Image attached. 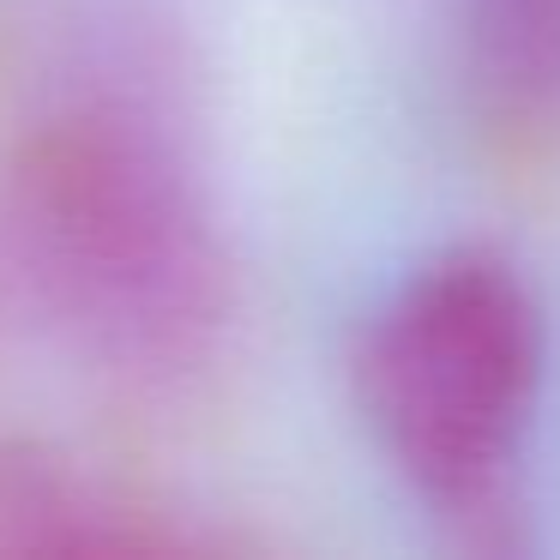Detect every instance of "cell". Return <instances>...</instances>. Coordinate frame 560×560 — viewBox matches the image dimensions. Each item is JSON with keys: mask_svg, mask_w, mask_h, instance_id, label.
Here are the masks:
<instances>
[{"mask_svg": "<svg viewBox=\"0 0 560 560\" xmlns=\"http://www.w3.org/2000/svg\"><path fill=\"white\" fill-rule=\"evenodd\" d=\"M464 43L488 103L524 121L560 115V0H470Z\"/></svg>", "mask_w": 560, "mask_h": 560, "instance_id": "obj_4", "label": "cell"}, {"mask_svg": "<svg viewBox=\"0 0 560 560\" xmlns=\"http://www.w3.org/2000/svg\"><path fill=\"white\" fill-rule=\"evenodd\" d=\"M380 452L434 506H482L542 392V314L512 266L440 254L380 302L355 355Z\"/></svg>", "mask_w": 560, "mask_h": 560, "instance_id": "obj_2", "label": "cell"}, {"mask_svg": "<svg viewBox=\"0 0 560 560\" xmlns=\"http://www.w3.org/2000/svg\"><path fill=\"white\" fill-rule=\"evenodd\" d=\"M182 548L151 512L127 506L91 470L25 440H0V555H151Z\"/></svg>", "mask_w": 560, "mask_h": 560, "instance_id": "obj_3", "label": "cell"}, {"mask_svg": "<svg viewBox=\"0 0 560 560\" xmlns=\"http://www.w3.org/2000/svg\"><path fill=\"white\" fill-rule=\"evenodd\" d=\"M7 259L79 355L170 386L218 355L230 254L187 151L133 103H73L25 139Z\"/></svg>", "mask_w": 560, "mask_h": 560, "instance_id": "obj_1", "label": "cell"}]
</instances>
